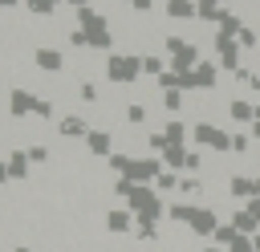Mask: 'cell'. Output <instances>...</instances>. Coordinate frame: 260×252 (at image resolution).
Masks as SVG:
<instances>
[{
  "label": "cell",
  "mask_w": 260,
  "mask_h": 252,
  "mask_svg": "<svg viewBox=\"0 0 260 252\" xmlns=\"http://www.w3.org/2000/svg\"><path fill=\"white\" fill-rule=\"evenodd\" d=\"M162 57H167V65L179 69V73H187V69H195V65L203 61V57H199V45L187 41V37H179V33L162 37Z\"/></svg>",
  "instance_id": "obj_1"
},
{
  "label": "cell",
  "mask_w": 260,
  "mask_h": 252,
  "mask_svg": "<svg viewBox=\"0 0 260 252\" xmlns=\"http://www.w3.org/2000/svg\"><path fill=\"white\" fill-rule=\"evenodd\" d=\"M142 77V57L138 53H110L106 57V81L114 85H134Z\"/></svg>",
  "instance_id": "obj_2"
},
{
  "label": "cell",
  "mask_w": 260,
  "mask_h": 252,
  "mask_svg": "<svg viewBox=\"0 0 260 252\" xmlns=\"http://www.w3.org/2000/svg\"><path fill=\"white\" fill-rule=\"evenodd\" d=\"M191 138H195V146H207V150H215V154H228V150H232V134L219 130L215 122H195V126H191Z\"/></svg>",
  "instance_id": "obj_3"
},
{
  "label": "cell",
  "mask_w": 260,
  "mask_h": 252,
  "mask_svg": "<svg viewBox=\"0 0 260 252\" xmlns=\"http://www.w3.org/2000/svg\"><path fill=\"white\" fill-rule=\"evenodd\" d=\"M162 171H167V167H162L158 154H138V159L130 163V175H126V179H130V183H150V187H154V179H158Z\"/></svg>",
  "instance_id": "obj_4"
},
{
  "label": "cell",
  "mask_w": 260,
  "mask_h": 252,
  "mask_svg": "<svg viewBox=\"0 0 260 252\" xmlns=\"http://www.w3.org/2000/svg\"><path fill=\"white\" fill-rule=\"evenodd\" d=\"M219 224H223V219H219V211H215L211 203H199V207H195V215H191V224H187V232H195L199 240H211Z\"/></svg>",
  "instance_id": "obj_5"
},
{
  "label": "cell",
  "mask_w": 260,
  "mask_h": 252,
  "mask_svg": "<svg viewBox=\"0 0 260 252\" xmlns=\"http://www.w3.org/2000/svg\"><path fill=\"white\" fill-rule=\"evenodd\" d=\"M77 28L85 37H102V33H110V20H106V12H98L93 4H85V8H77Z\"/></svg>",
  "instance_id": "obj_6"
},
{
  "label": "cell",
  "mask_w": 260,
  "mask_h": 252,
  "mask_svg": "<svg viewBox=\"0 0 260 252\" xmlns=\"http://www.w3.org/2000/svg\"><path fill=\"white\" fill-rule=\"evenodd\" d=\"M32 65H37L41 73H61V69H65V49L37 45V49H32Z\"/></svg>",
  "instance_id": "obj_7"
},
{
  "label": "cell",
  "mask_w": 260,
  "mask_h": 252,
  "mask_svg": "<svg viewBox=\"0 0 260 252\" xmlns=\"http://www.w3.org/2000/svg\"><path fill=\"white\" fill-rule=\"evenodd\" d=\"M37 98H41V93L20 89V85H16V89H8V114H12V118H28V114L37 110Z\"/></svg>",
  "instance_id": "obj_8"
},
{
  "label": "cell",
  "mask_w": 260,
  "mask_h": 252,
  "mask_svg": "<svg viewBox=\"0 0 260 252\" xmlns=\"http://www.w3.org/2000/svg\"><path fill=\"white\" fill-rule=\"evenodd\" d=\"M134 228H138V219H134L130 207H114V211H106V232H114V236H130Z\"/></svg>",
  "instance_id": "obj_9"
},
{
  "label": "cell",
  "mask_w": 260,
  "mask_h": 252,
  "mask_svg": "<svg viewBox=\"0 0 260 252\" xmlns=\"http://www.w3.org/2000/svg\"><path fill=\"white\" fill-rule=\"evenodd\" d=\"M85 150H89L93 159H110V154H114V134H110V130H98V126H93V130L85 134Z\"/></svg>",
  "instance_id": "obj_10"
},
{
  "label": "cell",
  "mask_w": 260,
  "mask_h": 252,
  "mask_svg": "<svg viewBox=\"0 0 260 252\" xmlns=\"http://www.w3.org/2000/svg\"><path fill=\"white\" fill-rule=\"evenodd\" d=\"M89 130H93V126H89L81 114H65V118H57V134H61V138H81V142H85Z\"/></svg>",
  "instance_id": "obj_11"
},
{
  "label": "cell",
  "mask_w": 260,
  "mask_h": 252,
  "mask_svg": "<svg viewBox=\"0 0 260 252\" xmlns=\"http://www.w3.org/2000/svg\"><path fill=\"white\" fill-rule=\"evenodd\" d=\"M228 118L240 122V126H252V122H256V102H248V98H228Z\"/></svg>",
  "instance_id": "obj_12"
},
{
  "label": "cell",
  "mask_w": 260,
  "mask_h": 252,
  "mask_svg": "<svg viewBox=\"0 0 260 252\" xmlns=\"http://www.w3.org/2000/svg\"><path fill=\"white\" fill-rule=\"evenodd\" d=\"M8 175L16 179V183H24L28 175H32V159H28V150H8Z\"/></svg>",
  "instance_id": "obj_13"
},
{
  "label": "cell",
  "mask_w": 260,
  "mask_h": 252,
  "mask_svg": "<svg viewBox=\"0 0 260 252\" xmlns=\"http://www.w3.org/2000/svg\"><path fill=\"white\" fill-rule=\"evenodd\" d=\"M219 85V61H199L195 65V89H215Z\"/></svg>",
  "instance_id": "obj_14"
},
{
  "label": "cell",
  "mask_w": 260,
  "mask_h": 252,
  "mask_svg": "<svg viewBox=\"0 0 260 252\" xmlns=\"http://www.w3.org/2000/svg\"><path fill=\"white\" fill-rule=\"evenodd\" d=\"M162 138H167V146H187L191 130H187V122H179V118H167V122H162Z\"/></svg>",
  "instance_id": "obj_15"
},
{
  "label": "cell",
  "mask_w": 260,
  "mask_h": 252,
  "mask_svg": "<svg viewBox=\"0 0 260 252\" xmlns=\"http://www.w3.org/2000/svg\"><path fill=\"white\" fill-rule=\"evenodd\" d=\"M195 207H199V203H191V199H171V203H167V219L187 228V224H191V215H195Z\"/></svg>",
  "instance_id": "obj_16"
},
{
  "label": "cell",
  "mask_w": 260,
  "mask_h": 252,
  "mask_svg": "<svg viewBox=\"0 0 260 252\" xmlns=\"http://www.w3.org/2000/svg\"><path fill=\"white\" fill-rule=\"evenodd\" d=\"M162 12H167L171 20H195V16H199V4H195V0H167Z\"/></svg>",
  "instance_id": "obj_17"
},
{
  "label": "cell",
  "mask_w": 260,
  "mask_h": 252,
  "mask_svg": "<svg viewBox=\"0 0 260 252\" xmlns=\"http://www.w3.org/2000/svg\"><path fill=\"white\" fill-rule=\"evenodd\" d=\"M207 195V187H203V179L199 175H179V199H203Z\"/></svg>",
  "instance_id": "obj_18"
},
{
  "label": "cell",
  "mask_w": 260,
  "mask_h": 252,
  "mask_svg": "<svg viewBox=\"0 0 260 252\" xmlns=\"http://www.w3.org/2000/svg\"><path fill=\"white\" fill-rule=\"evenodd\" d=\"M228 224H232V228H236L240 236H260V224H256V219L248 215V207H236V211L228 215Z\"/></svg>",
  "instance_id": "obj_19"
},
{
  "label": "cell",
  "mask_w": 260,
  "mask_h": 252,
  "mask_svg": "<svg viewBox=\"0 0 260 252\" xmlns=\"http://www.w3.org/2000/svg\"><path fill=\"white\" fill-rule=\"evenodd\" d=\"M252 187H256V179H248V175H228V195L232 199H252Z\"/></svg>",
  "instance_id": "obj_20"
},
{
  "label": "cell",
  "mask_w": 260,
  "mask_h": 252,
  "mask_svg": "<svg viewBox=\"0 0 260 252\" xmlns=\"http://www.w3.org/2000/svg\"><path fill=\"white\" fill-rule=\"evenodd\" d=\"M167 69H171V65H167L158 53H142V77H154V81H158Z\"/></svg>",
  "instance_id": "obj_21"
},
{
  "label": "cell",
  "mask_w": 260,
  "mask_h": 252,
  "mask_svg": "<svg viewBox=\"0 0 260 252\" xmlns=\"http://www.w3.org/2000/svg\"><path fill=\"white\" fill-rule=\"evenodd\" d=\"M187 150H191V146H167L158 159H162V167H167V171H183V163H187Z\"/></svg>",
  "instance_id": "obj_22"
},
{
  "label": "cell",
  "mask_w": 260,
  "mask_h": 252,
  "mask_svg": "<svg viewBox=\"0 0 260 252\" xmlns=\"http://www.w3.org/2000/svg\"><path fill=\"white\" fill-rule=\"evenodd\" d=\"M215 28H219V33H228V37H240L244 20H240V16L232 12V8H223V12H219V24H215Z\"/></svg>",
  "instance_id": "obj_23"
},
{
  "label": "cell",
  "mask_w": 260,
  "mask_h": 252,
  "mask_svg": "<svg viewBox=\"0 0 260 252\" xmlns=\"http://www.w3.org/2000/svg\"><path fill=\"white\" fill-rule=\"evenodd\" d=\"M154 191H158V195H171V191L179 195V175H175V171H162V175L154 179Z\"/></svg>",
  "instance_id": "obj_24"
},
{
  "label": "cell",
  "mask_w": 260,
  "mask_h": 252,
  "mask_svg": "<svg viewBox=\"0 0 260 252\" xmlns=\"http://www.w3.org/2000/svg\"><path fill=\"white\" fill-rule=\"evenodd\" d=\"M236 41H240V49H244V53H252V49H260V33H256V28H252V24H244V28H240V37H236Z\"/></svg>",
  "instance_id": "obj_25"
},
{
  "label": "cell",
  "mask_w": 260,
  "mask_h": 252,
  "mask_svg": "<svg viewBox=\"0 0 260 252\" xmlns=\"http://www.w3.org/2000/svg\"><path fill=\"white\" fill-rule=\"evenodd\" d=\"M158 102H162V110H167V114H179V110H183V89H162V98H158Z\"/></svg>",
  "instance_id": "obj_26"
},
{
  "label": "cell",
  "mask_w": 260,
  "mask_h": 252,
  "mask_svg": "<svg viewBox=\"0 0 260 252\" xmlns=\"http://www.w3.org/2000/svg\"><path fill=\"white\" fill-rule=\"evenodd\" d=\"M252 142H256V138H252L248 130H236V134H232V154H248Z\"/></svg>",
  "instance_id": "obj_27"
},
{
  "label": "cell",
  "mask_w": 260,
  "mask_h": 252,
  "mask_svg": "<svg viewBox=\"0 0 260 252\" xmlns=\"http://www.w3.org/2000/svg\"><path fill=\"white\" fill-rule=\"evenodd\" d=\"M199 171H203V150L191 146L187 150V163H183V175H199Z\"/></svg>",
  "instance_id": "obj_28"
},
{
  "label": "cell",
  "mask_w": 260,
  "mask_h": 252,
  "mask_svg": "<svg viewBox=\"0 0 260 252\" xmlns=\"http://www.w3.org/2000/svg\"><path fill=\"white\" fill-rule=\"evenodd\" d=\"M236 236H240V232H236V228H232V224H219V228H215V236H211V244H219V248H223V252H228V244H232V240H236Z\"/></svg>",
  "instance_id": "obj_29"
},
{
  "label": "cell",
  "mask_w": 260,
  "mask_h": 252,
  "mask_svg": "<svg viewBox=\"0 0 260 252\" xmlns=\"http://www.w3.org/2000/svg\"><path fill=\"white\" fill-rule=\"evenodd\" d=\"M24 8H28L32 16H53V12H57V0H24Z\"/></svg>",
  "instance_id": "obj_30"
},
{
  "label": "cell",
  "mask_w": 260,
  "mask_h": 252,
  "mask_svg": "<svg viewBox=\"0 0 260 252\" xmlns=\"http://www.w3.org/2000/svg\"><path fill=\"white\" fill-rule=\"evenodd\" d=\"M126 122H130V126H142V122H146V106H142V102H126Z\"/></svg>",
  "instance_id": "obj_31"
},
{
  "label": "cell",
  "mask_w": 260,
  "mask_h": 252,
  "mask_svg": "<svg viewBox=\"0 0 260 252\" xmlns=\"http://www.w3.org/2000/svg\"><path fill=\"white\" fill-rule=\"evenodd\" d=\"M134 236H138L142 244H154L162 232H158V224H138V228H134Z\"/></svg>",
  "instance_id": "obj_32"
},
{
  "label": "cell",
  "mask_w": 260,
  "mask_h": 252,
  "mask_svg": "<svg viewBox=\"0 0 260 252\" xmlns=\"http://www.w3.org/2000/svg\"><path fill=\"white\" fill-rule=\"evenodd\" d=\"M77 93H81V102H85V106H98V85H93V81H81V85H77Z\"/></svg>",
  "instance_id": "obj_33"
},
{
  "label": "cell",
  "mask_w": 260,
  "mask_h": 252,
  "mask_svg": "<svg viewBox=\"0 0 260 252\" xmlns=\"http://www.w3.org/2000/svg\"><path fill=\"white\" fill-rule=\"evenodd\" d=\"M24 150H28V159H32L37 167H45V163H49V146H41V142H32V146H24Z\"/></svg>",
  "instance_id": "obj_34"
},
{
  "label": "cell",
  "mask_w": 260,
  "mask_h": 252,
  "mask_svg": "<svg viewBox=\"0 0 260 252\" xmlns=\"http://www.w3.org/2000/svg\"><path fill=\"white\" fill-rule=\"evenodd\" d=\"M228 252H256V240H252V236H236V240L228 244Z\"/></svg>",
  "instance_id": "obj_35"
},
{
  "label": "cell",
  "mask_w": 260,
  "mask_h": 252,
  "mask_svg": "<svg viewBox=\"0 0 260 252\" xmlns=\"http://www.w3.org/2000/svg\"><path fill=\"white\" fill-rule=\"evenodd\" d=\"M154 85H158V93H162V89H179V73H175V69H167V73H162Z\"/></svg>",
  "instance_id": "obj_36"
},
{
  "label": "cell",
  "mask_w": 260,
  "mask_h": 252,
  "mask_svg": "<svg viewBox=\"0 0 260 252\" xmlns=\"http://www.w3.org/2000/svg\"><path fill=\"white\" fill-rule=\"evenodd\" d=\"M32 114H37V118H45V122H49V118H57V110H53V102H49V98H37V110H32Z\"/></svg>",
  "instance_id": "obj_37"
},
{
  "label": "cell",
  "mask_w": 260,
  "mask_h": 252,
  "mask_svg": "<svg viewBox=\"0 0 260 252\" xmlns=\"http://www.w3.org/2000/svg\"><path fill=\"white\" fill-rule=\"evenodd\" d=\"M69 45H73V49H89V37H85V33L73 24V28H69Z\"/></svg>",
  "instance_id": "obj_38"
},
{
  "label": "cell",
  "mask_w": 260,
  "mask_h": 252,
  "mask_svg": "<svg viewBox=\"0 0 260 252\" xmlns=\"http://www.w3.org/2000/svg\"><path fill=\"white\" fill-rule=\"evenodd\" d=\"M126 8H134V12H150L154 8V0H122Z\"/></svg>",
  "instance_id": "obj_39"
},
{
  "label": "cell",
  "mask_w": 260,
  "mask_h": 252,
  "mask_svg": "<svg viewBox=\"0 0 260 252\" xmlns=\"http://www.w3.org/2000/svg\"><path fill=\"white\" fill-rule=\"evenodd\" d=\"M244 207H248V215H252V219H256V224H260V199H248V203H244Z\"/></svg>",
  "instance_id": "obj_40"
},
{
  "label": "cell",
  "mask_w": 260,
  "mask_h": 252,
  "mask_svg": "<svg viewBox=\"0 0 260 252\" xmlns=\"http://www.w3.org/2000/svg\"><path fill=\"white\" fill-rule=\"evenodd\" d=\"M4 183H12V175H8V163L0 159V187H4Z\"/></svg>",
  "instance_id": "obj_41"
},
{
  "label": "cell",
  "mask_w": 260,
  "mask_h": 252,
  "mask_svg": "<svg viewBox=\"0 0 260 252\" xmlns=\"http://www.w3.org/2000/svg\"><path fill=\"white\" fill-rule=\"evenodd\" d=\"M248 134H252V138H260V118H256V122L248 126Z\"/></svg>",
  "instance_id": "obj_42"
},
{
  "label": "cell",
  "mask_w": 260,
  "mask_h": 252,
  "mask_svg": "<svg viewBox=\"0 0 260 252\" xmlns=\"http://www.w3.org/2000/svg\"><path fill=\"white\" fill-rule=\"evenodd\" d=\"M65 4H69V8H73V12H77V8H85V4H89V0H65Z\"/></svg>",
  "instance_id": "obj_43"
},
{
  "label": "cell",
  "mask_w": 260,
  "mask_h": 252,
  "mask_svg": "<svg viewBox=\"0 0 260 252\" xmlns=\"http://www.w3.org/2000/svg\"><path fill=\"white\" fill-rule=\"evenodd\" d=\"M256 179V187H252V199H260V175H252Z\"/></svg>",
  "instance_id": "obj_44"
},
{
  "label": "cell",
  "mask_w": 260,
  "mask_h": 252,
  "mask_svg": "<svg viewBox=\"0 0 260 252\" xmlns=\"http://www.w3.org/2000/svg\"><path fill=\"white\" fill-rule=\"evenodd\" d=\"M16 4H24V0H0V8H16Z\"/></svg>",
  "instance_id": "obj_45"
},
{
  "label": "cell",
  "mask_w": 260,
  "mask_h": 252,
  "mask_svg": "<svg viewBox=\"0 0 260 252\" xmlns=\"http://www.w3.org/2000/svg\"><path fill=\"white\" fill-rule=\"evenodd\" d=\"M12 252H32V248H28V244H16V248H12Z\"/></svg>",
  "instance_id": "obj_46"
},
{
  "label": "cell",
  "mask_w": 260,
  "mask_h": 252,
  "mask_svg": "<svg viewBox=\"0 0 260 252\" xmlns=\"http://www.w3.org/2000/svg\"><path fill=\"white\" fill-rule=\"evenodd\" d=\"M203 252H223V248H219V244H207V248H203Z\"/></svg>",
  "instance_id": "obj_47"
},
{
  "label": "cell",
  "mask_w": 260,
  "mask_h": 252,
  "mask_svg": "<svg viewBox=\"0 0 260 252\" xmlns=\"http://www.w3.org/2000/svg\"><path fill=\"white\" fill-rule=\"evenodd\" d=\"M252 240H256V252H260V236H252Z\"/></svg>",
  "instance_id": "obj_48"
},
{
  "label": "cell",
  "mask_w": 260,
  "mask_h": 252,
  "mask_svg": "<svg viewBox=\"0 0 260 252\" xmlns=\"http://www.w3.org/2000/svg\"><path fill=\"white\" fill-rule=\"evenodd\" d=\"M57 4H65V0H57Z\"/></svg>",
  "instance_id": "obj_49"
},
{
  "label": "cell",
  "mask_w": 260,
  "mask_h": 252,
  "mask_svg": "<svg viewBox=\"0 0 260 252\" xmlns=\"http://www.w3.org/2000/svg\"><path fill=\"white\" fill-rule=\"evenodd\" d=\"M0 12H4V8H0Z\"/></svg>",
  "instance_id": "obj_50"
}]
</instances>
